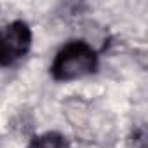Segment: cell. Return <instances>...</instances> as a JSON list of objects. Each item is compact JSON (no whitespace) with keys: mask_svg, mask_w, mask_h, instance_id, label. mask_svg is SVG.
<instances>
[{"mask_svg":"<svg viewBox=\"0 0 148 148\" xmlns=\"http://www.w3.org/2000/svg\"><path fill=\"white\" fill-rule=\"evenodd\" d=\"M99 68V54L92 44L84 38L64 42L49 64V75L54 82L68 84L91 77Z\"/></svg>","mask_w":148,"mask_h":148,"instance_id":"6da1fadb","label":"cell"},{"mask_svg":"<svg viewBox=\"0 0 148 148\" xmlns=\"http://www.w3.org/2000/svg\"><path fill=\"white\" fill-rule=\"evenodd\" d=\"M33 45V30L25 19L0 26V68H9L28 56Z\"/></svg>","mask_w":148,"mask_h":148,"instance_id":"7a4b0ae2","label":"cell"},{"mask_svg":"<svg viewBox=\"0 0 148 148\" xmlns=\"http://www.w3.org/2000/svg\"><path fill=\"white\" fill-rule=\"evenodd\" d=\"M26 148H71V143L59 131H45L33 136Z\"/></svg>","mask_w":148,"mask_h":148,"instance_id":"3957f363","label":"cell"}]
</instances>
